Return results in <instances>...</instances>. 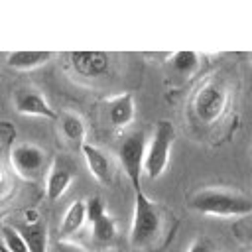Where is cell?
<instances>
[{
    "instance_id": "1",
    "label": "cell",
    "mask_w": 252,
    "mask_h": 252,
    "mask_svg": "<svg viewBox=\"0 0 252 252\" xmlns=\"http://www.w3.org/2000/svg\"><path fill=\"white\" fill-rule=\"evenodd\" d=\"M191 207L201 215L244 217L252 213V199L226 189H203L191 197Z\"/></svg>"
},
{
    "instance_id": "2",
    "label": "cell",
    "mask_w": 252,
    "mask_h": 252,
    "mask_svg": "<svg viewBox=\"0 0 252 252\" xmlns=\"http://www.w3.org/2000/svg\"><path fill=\"white\" fill-rule=\"evenodd\" d=\"M161 230V213L159 207L142 191L134 197V215L130 226V244L134 248L150 246Z\"/></svg>"
},
{
    "instance_id": "3",
    "label": "cell",
    "mask_w": 252,
    "mask_h": 252,
    "mask_svg": "<svg viewBox=\"0 0 252 252\" xmlns=\"http://www.w3.org/2000/svg\"><path fill=\"white\" fill-rule=\"evenodd\" d=\"M175 142V130L169 120H161L156 126L152 140L148 142L146 159H144V175L148 179H158L169 165L171 146Z\"/></svg>"
},
{
    "instance_id": "4",
    "label": "cell",
    "mask_w": 252,
    "mask_h": 252,
    "mask_svg": "<svg viewBox=\"0 0 252 252\" xmlns=\"http://www.w3.org/2000/svg\"><path fill=\"white\" fill-rule=\"evenodd\" d=\"M146 150H148V136L144 130H136L120 138L118 144V159L122 163V169L126 171L134 191L140 189L142 173H144V159H146Z\"/></svg>"
},
{
    "instance_id": "5",
    "label": "cell",
    "mask_w": 252,
    "mask_h": 252,
    "mask_svg": "<svg viewBox=\"0 0 252 252\" xmlns=\"http://www.w3.org/2000/svg\"><path fill=\"white\" fill-rule=\"evenodd\" d=\"M226 89L219 81H207L193 98V112L203 124H213L226 108Z\"/></svg>"
},
{
    "instance_id": "6",
    "label": "cell",
    "mask_w": 252,
    "mask_h": 252,
    "mask_svg": "<svg viewBox=\"0 0 252 252\" xmlns=\"http://www.w3.org/2000/svg\"><path fill=\"white\" fill-rule=\"evenodd\" d=\"M10 163L18 177L35 181L47 169V154L35 144H16L10 150Z\"/></svg>"
},
{
    "instance_id": "7",
    "label": "cell",
    "mask_w": 252,
    "mask_h": 252,
    "mask_svg": "<svg viewBox=\"0 0 252 252\" xmlns=\"http://www.w3.org/2000/svg\"><path fill=\"white\" fill-rule=\"evenodd\" d=\"M14 108L18 114H24V116H39L49 120L57 118V112L45 100L43 93L33 87H18L14 91Z\"/></svg>"
},
{
    "instance_id": "8",
    "label": "cell",
    "mask_w": 252,
    "mask_h": 252,
    "mask_svg": "<svg viewBox=\"0 0 252 252\" xmlns=\"http://www.w3.org/2000/svg\"><path fill=\"white\" fill-rule=\"evenodd\" d=\"M75 177V167L69 163V159L65 156H57L49 167H47V175H45V195L49 201H57L63 197V193L71 187Z\"/></svg>"
},
{
    "instance_id": "9",
    "label": "cell",
    "mask_w": 252,
    "mask_h": 252,
    "mask_svg": "<svg viewBox=\"0 0 252 252\" xmlns=\"http://www.w3.org/2000/svg\"><path fill=\"white\" fill-rule=\"evenodd\" d=\"M87 205V220L93 226V238L98 244H110L116 236V224L114 220L106 215L104 201L100 197H91L85 201Z\"/></svg>"
},
{
    "instance_id": "10",
    "label": "cell",
    "mask_w": 252,
    "mask_h": 252,
    "mask_svg": "<svg viewBox=\"0 0 252 252\" xmlns=\"http://www.w3.org/2000/svg\"><path fill=\"white\" fill-rule=\"evenodd\" d=\"M69 61L73 71L87 79H96L110 69V57L104 51H73Z\"/></svg>"
},
{
    "instance_id": "11",
    "label": "cell",
    "mask_w": 252,
    "mask_h": 252,
    "mask_svg": "<svg viewBox=\"0 0 252 252\" xmlns=\"http://www.w3.org/2000/svg\"><path fill=\"white\" fill-rule=\"evenodd\" d=\"M16 228L24 236L26 246H28L30 252H47V246H49L47 224L37 215H33V219L28 215V219H24L22 222H18Z\"/></svg>"
},
{
    "instance_id": "12",
    "label": "cell",
    "mask_w": 252,
    "mask_h": 252,
    "mask_svg": "<svg viewBox=\"0 0 252 252\" xmlns=\"http://www.w3.org/2000/svg\"><path fill=\"white\" fill-rule=\"evenodd\" d=\"M81 152H83V158L87 161V167H89L91 175L98 183L110 185L112 183V163H110L108 156L100 148L91 146V144H83L81 146Z\"/></svg>"
},
{
    "instance_id": "13",
    "label": "cell",
    "mask_w": 252,
    "mask_h": 252,
    "mask_svg": "<svg viewBox=\"0 0 252 252\" xmlns=\"http://www.w3.org/2000/svg\"><path fill=\"white\" fill-rule=\"evenodd\" d=\"M134 114H136V102L130 93L118 94L116 98L108 100V104H106V118L116 128L128 126L134 120Z\"/></svg>"
},
{
    "instance_id": "14",
    "label": "cell",
    "mask_w": 252,
    "mask_h": 252,
    "mask_svg": "<svg viewBox=\"0 0 252 252\" xmlns=\"http://www.w3.org/2000/svg\"><path fill=\"white\" fill-rule=\"evenodd\" d=\"M53 59L51 51H12L6 55V65L16 71H33Z\"/></svg>"
},
{
    "instance_id": "15",
    "label": "cell",
    "mask_w": 252,
    "mask_h": 252,
    "mask_svg": "<svg viewBox=\"0 0 252 252\" xmlns=\"http://www.w3.org/2000/svg\"><path fill=\"white\" fill-rule=\"evenodd\" d=\"M87 222V205L85 201H73L69 205V209L63 215L61 220V236H71L75 232H79L83 228V224Z\"/></svg>"
},
{
    "instance_id": "16",
    "label": "cell",
    "mask_w": 252,
    "mask_h": 252,
    "mask_svg": "<svg viewBox=\"0 0 252 252\" xmlns=\"http://www.w3.org/2000/svg\"><path fill=\"white\" fill-rule=\"evenodd\" d=\"M59 122H61V132L63 136L71 142V144H77V146H83L85 144V138H87V126H85V120L75 114V112H65L59 116Z\"/></svg>"
},
{
    "instance_id": "17",
    "label": "cell",
    "mask_w": 252,
    "mask_h": 252,
    "mask_svg": "<svg viewBox=\"0 0 252 252\" xmlns=\"http://www.w3.org/2000/svg\"><path fill=\"white\" fill-rule=\"evenodd\" d=\"M171 69L181 75V77H191L197 69H199V55L195 51H189V49H181V51H175L171 55Z\"/></svg>"
},
{
    "instance_id": "18",
    "label": "cell",
    "mask_w": 252,
    "mask_h": 252,
    "mask_svg": "<svg viewBox=\"0 0 252 252\" xmlns=\"http://www.w3.org/2000/svg\"><path fill=\"white\" fill-rule=\"evenodd\" d=\"M0 244L8 252H30L28 246H26L24 236L20 234L16 224H12V222H2L0 224Z\"/></svg>"
},
{
    "instance_id": "19",
    "label": "cell",
    "mask_w": 252,
    "mask_h": 252,
    "mask_svg": "<svg viewBox=\"0 0 252 252\" xmlns=\"http://www.w3.org/2000/svg\"><path fill=\"white\" fill-rule=\"evenodd\" d=\"M53 252H87V248L77 244V242H71L67 238H59L53 244Z\"/></svg>"
},
{
    "instance_id": "20",
    "label": "cell",
    "mask_w": 252,
    "mask_h": 252,
    "mask_svg": "<svg viewBox=\"0 0 252 252\" xmlns=\"http://www.w3.org/2000/svg\"><path fill=\"white\" fill-rule=\"evenodd\" d=\"M187 252H215V248H213V244H211L209 240H205V238H195V240L189 244Z\"/></svg>"
},
{
    "instance_id": "21",
    "label": "cell",
    "mask_w": 252,
    "mask_h": 252,
    "mask_svg": "<svg viewBox=\"0 0 252 252\" xmlns=\"http://www.w3.org/2000/svg\"><path fill=\"white\" fill-rule=\"evenodd\" d=\"M0 252H8V250H4V246H2V244H0Z\"/></svg>"
},
{
    "instance_id": "22",
    "label": "cell",
    "mask_w": 252,
    "mask_h": 252,
    "mask_svg": "<svg viewBox=\"0 0 252 252\" xmlns=\"http://www.w3.org/2000/svg\"><path fill=\"white\" fill-rule=\"evenodd\" d=\"M250 59H252V53H250Z\"/></svg>"
},
{
    "instance_id": "23",
    "label": "cell",
    "mask_w": 252,
    "mask_h": 252,
    "mask_svg": "<svg viewBox=\"0 0 252 252\" xmlns=\"http://www.w3.org/2000/svg\"><path fill=\"white\" fill-rule=\"evenodd\" d=\"M246 252H252V250H246Z\"/></svg>"
},
{
    "instance_id": "24",
    "label": "cell",
    "mask_w": 252,
    "mask_h": 252,
    "mask_svg": "<svg viewBox=\"0 0 252 252\" xmlns=\"http://www.w3.org/2000/svg\"><path fill=\"white\" fill-rule=\"evenodd\" d=\"M250 236H252V232H250Z\"/></svg>"
},
{
    "instance_id": "25",
    "label": "cell",
    "mask_w": 252,
    "mask_h": 252,
    "mask_svg": "<svg viewBox=\"0 0 252 252\" xmlns=\"http://www.w3.org/2000/svg\"><path fill=\"white\" fill-rule=\"evenodd\" d=\"M250 154H252V150H250Z\"/></svg>"
}]
</instances>
